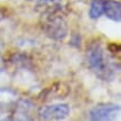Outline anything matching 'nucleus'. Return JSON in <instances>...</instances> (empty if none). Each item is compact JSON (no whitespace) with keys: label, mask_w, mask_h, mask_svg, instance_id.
Wrapping results in <instances>:
<instances>
[{"label":"nucleus","mask_w":121,"mask_h":121,"mask_svg":"<svg viewBox=\"0 0 121 121\" xmlns=\"http://www.w3.org/2000/svg\"><path fill=\"white\" fill-rule=\"evenodd\" d=\"M89 67L91 68L95 73L100 76L101 78H107L110 72L109 70V62L108 59L104 56L103 49L100 44H95L89 48L87 53Z\"/></svg>","instance_id":"nucleus-1"},{"label":"nucleus","mask_w":121,"mask_h":121,"mask_svg":"<svg viewBox=\"0 0 121 121\" xmlns=\"http://www.w3.org/2000/svg\"><path fill=\"white\" fill-rule=\"evenodd\" d=\"M120 107L117 104H100L90 111V119L97 121L119 119Z\"/></svg>","instance_id":"nucleus-2"},{"label":"nucleus","mask_w":121,"mask_h":121,"mask_svg":"<svg viewBox=\"0 0 121 121\" xmlns=\"http://www.w3.org/2000/svg\"><path fill=\"white\" fill-rule=\"evenodd\" d=\"M70 109L68 104L65 103H57L51 106H46L39 112L41 119L43 120H63L68 117Z\"/></svg>","instance_id":"nucleus-3"},{"label":"nucleus","mask_w":121,"mask_h":121,"mask_svg":"<svg viewBox=\"0 0 121 121\" xmlns=\"http://www.w3.org/2000/svg\"><path fill=\"white\" fill-rule=\"evenodd\" d=\"M46 31L48 36H50L53 39H63L67 35V25L66 21L59 16H53L46 23Z\"/></svg>","instance_id":"nucleus-4"},{"label":"nucleus","mask_w":121,"mask_h":121,"mask_svg":"<svg viewBox=\"0 0 121 121\" xmlns=\"http://www.w3.org/2000/svg\"><path fill=\"white\" fill-rule=\"evenodd\" d=\"M103 15L112 21L119 22L121 20V4L118 0H104Z\"/></svg>","instance_id":"nucleus-5"},{"label":"nucleus","mask_w":121,"mask_h":121,"mask_svg":"<svg viewBox=\"0 0 121 121\" xmlns=\"http://www.w3.org/2000/svg\"><path fill=\"white\" fill-rule=\"evenodd\" d=\"M104 0H92L89 8V17L91 19H98L103 15Z\"/></svg>","instance_id":"nucleus-6"},{"label":"nucleus","mask_w":121,"mask_h":121,"mask_svg":"<svg viewBox=\"0 0 121 121\" xmlns=\"http://www.w3.org/2000/svg\"><path fill=\"white\" fill-rule=\"evenodd\" d=\"M28 1H41V2H58L61 0H28Z\"/></svg>","instance_id":"nucleus-7"}]
</instances>
